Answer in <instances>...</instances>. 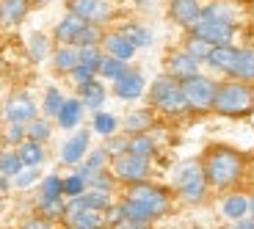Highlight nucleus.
<instances>
[{
    "label": "nucleus",
    "mask_w": 254,
    "mask_h": 229,
    "mask_svg": "<svg viewBox=\"0 0 254 229\" xmlns=\"http://www.w3.org/2000/svg\"><path fill=\"white\" fill-rule=\"evenodd\" d=\"M125 221H138V224H152L155 218L169 213V193L158 185L149 182H135L130 185L127 199L119 204Z\"/></svg>",
    "instance_id": "1"
},
{
    "label": "nucleus",
    "mask_w": 254,
    "mask_h": 229,
    "mask_svg": "<svg viewBox=\"0 0 254 229\" xmlns=\"http://www.w3.org/2000/svg\"><path fill=\"white\" fill-rule=\"evenodd\" d=\"M243 169H246V160L232 147H210L202 160L204 179H207V185H213L218 191L221 188H232L243 177Z\"/></svg>",
    "instance_id": "2"
},
{
    "label": "nucleus",
    "mask_w": 254,
    "mask_h": 229,
    "mask_svg": "<svg viewBox=\"0 0 254 229\" xmlns=\"http://www.w3.org/2000/svg\"><path fill=\"white\" fill-rule=\"evenodd\" d=\"M213 111L221 116H246L254 111L252 100V83H243L229 77L227 83H218L216 100H213Z\"/></svg>",
    "instance_id": "3"
},
{
    "label": "nucleus",
    "mask_w": 254,
    "mask_h": 229,
    "mask_svg": "<svg viewBox=\"0 0 254 229\" xmlns=\"http://www.w3.org/2000/svg\"><path fill=\"white\" fill-rule=\"evenodd\" d=\"M149 102H152L155 111H160L166 116H180L188 111V102H185V94H183V83L172 75H160L152 83Z\"/></svg>",
    "instance_id": "4"
},
{
    "label": "nucleus",
    "mask_w": 254,
    "mask_h": 229,
    "mask_svg": "<svg viewBox=\"0 0 254 229\" xmlns=\"http://www.w3.org/2000/svg\"><path fill=\"white\" fill-rule=\"evenodd\" d=\"M174 188L177 193L185 199L188 204H199L207 193V179H204V172H202V163L199 160H188L177 169L174 174Z\"/></svg>",
    "instance_id": "5"
},
{
    "label": "nucleus",
    "mask_w": 254,
    "mask_h": 229,
    "mask_svg": "<svg viewBox=\"0 0 254 229\" xmlns=\"http://www.w3.org/2000/svg\"><path fill=\"white\" fill-rule=\"evenodd\" d=\"M180 83H183V94H185V102H188V111H210L213 108L216 89H218V83L213 77L193 75Z\"/></svg>",
    "instance_id": "6"
},
{
    "label": "nucleus",
    "mask_w": 254,
    "mask_h": 229,
    "mask_svg": "<svg viewBox=\"0 0 254 229\" xmlns=\"http://www.w3.org/2000/svg\"><path fill=\"white\" fill-rule=\"evenodd\" d=\"M111 174H114V179H119V182H127V185L146 182V177H149V160L138 158V155H133V152L114 155Z\"/></svg>",
    "instance_id": "7"
},
{
    "label": "nucleus",
    "mask_w": 254,
    "mask_h": 229,
    "mask_svg": "<svg viewBox=\"0 0 254 229\" xmlns=\"http://www.w3.org/2000/svg\"><path fill=\"white\" fill-rule=\"evenodd\" d=\"M64 221H66V229H105L108 227L105 210H94L89 204H83L77 196L69 199L66 213H64Z\"/></svg>",
    "instance_id": "8"
},
{
    "label": "nucleus",
    "mask_w": 254,
    "mask_h": 229,
    "mask_svg": "<svg viewBox=\"0 0 254 229\" xmlns=\"http://www.w3.org/2000/svg\"><path fill=\"white\" fill-rule=\"evenodd\" d=\"M190 36L202 39L207 45L218 47V45H232V39H235V25H229V22H218V19H199L196 25L190 28Z\"/></svg>",
    "instance_id": "9"
},
{
    "label": "nucleus",
    "mask_w": 254,
    "mask_h": 229,
    "mask_svg": "<svg viewBox=\"0 0 254 229\" xmlns=\"http://www.w3.org/2000/svg\"><path fill=\"white\" fill-rule=\"evenodd\" d=\"M66 8H69V14L80 17L83 22H89V25H102V22L111 19V3L108 0H69Z\"/></svg>",
    "instance_id": "10"
},
{
    "label": "nucleus",
    "mask_w": 254,
    "mask_h": 229,
    "mask_svg": "<svg viewBox=\"0 0 254 229\" xmlns=\"http://www.w3.org/2000/svg\"><path fill=\"white\" fill-rule=\"evenodd\" d=\"M169 17L183 28H193L202 19V6H199V0H172Z\"/></svg>",
    "instance_id": "11"
},
{
    "label": "nucleus",
    "mask_w": 254,
    "mask_h": 229,
    "mask_svg": "<svg viewBox=\"0 0 254 229\" xmlns=\"http://www.w3.org/2000/svg\"><path fill=\"white\" fill-rule=\"evenodd\" d=\"M238 47H232V45H218V47H213L210 50V56H207V64H210V69H216V72H221V75H227V77H232V72H235V64H238Z\"/></svg>",
    "instance_id": "12"
},
{
    "label": "nucleus",
    "mask_w": 254,
    "mask_h": 229,
    "mask_svg": "<svg viewBox=\"0 0 254 229\" xmlns=\"http://www.w3.org/2000/svg\"><path fill=\"white\" fill-rule=\"evenodd\" d=\"M6 119L8 121H19V124H28V121L36 119V102L28 94H17L6 102Z\"/></svg>",
    "instance_id": "13"
},
{
    "label": "nucleus",
    "mask_w": 254,
    "mask_h": 229,
    "mask_svg": "<svg viewBox=\"0 0 254 229\" xmlns=\"http://www.w3.org/2000/svg\"><path fill=\"white\" fill-rule=\"evenodd\" d=\"M114 94L119 97V100H138V97L144 94V75L130 69L125 77H119V80L114 83Z\"/></svg>",
    "instance_id": "14"
},
{
    "label": "nucleus",
    "mask_w": 254,
    "mask_h": 229,
    "mask_svg": "<svg viewBox=\"0 0 254 229\" xmlns=\"http://www.w3.org/2000/svg\"><path fill=\"white\" fill-rule=\"evenodd\" d=\"M199 64L202 61H196V58L190 56V53H174L172 58H169V75L177 77V80H185V77H193L199 75Z\"/></svg>",
    "instance_id": "15"
},
{
    "label": "nucleus",
    "mask_w": 254,
    "mask_h": 229,
    "mask_svg": "<svg viewBox=\"0 0 254 229\" xmlns=\"http://www.w3.org/2000/svg\"><path fill=\"white\" fill-rule=\"evenodd\" d=\"M86 152H89V130H80V133H75L66 144H64L61 160L69 163V166H75V163H80V160L86 158Z\"/></svg>",
    "instance_id": "16"
},
{
    "label": "nucleus",
    "mask_w": 254,
    "mask_h": 229,
    "mask_svg": "<svg viewBox=\"0 0 254 229\" xmlns=\"http://www.w3.org/2000/svg\"><path fill=\"white\" fill-rule=\"evenodd\" d=\"M102 47H105V53L114 58H122V61H130L133 58V53L138 50V47L130 42V39L125 36V33H108V36H102Z\"/></svg>",
    "instance_id": "17"
},
{
    "label": "nucleus",
    "mask_w": 254,
    "mask_h": 229,
    "mask_svg": "<svg viewBox=\"0 0 254 229\" xmlns=\"http://www.w3.org/2000/svg\"><path fill=\"white\" fill-rule=\"evenodd\" d=\"M83 22L80 17H75V14H69V17H64L61 22L56 25V31H53V39H56L58 45H75L77 33L83 31Z\"/></svg>",
    "instance_id": "18"
},
{
    "label": "nucleus",
    "mask_w": 254,
    "mask_h": 229,
    "mask_svg": "<svg viewBox=\"0 0 254 229\" xmlns=\"http://www.w3.org/2000/svg\"><path fill=\"white\" fill-rule=\"evenodd\" d=\"M80 64V50H77L75 45H61L56 50V56H53V66H56V72H61V75H72V69Z\"/></svg>",
    "instance_id": "19"
},
{
    "label": "nucleus",
    "mask_w": 254,
    "mask_h": 229,
    "mask_svg": "<svg viewBox=\"0 0 254 229\" xmlns=\"http://www.w3.org/2000/svg\"><path fill=\"white\" fill-rule=\"evenodd\" d=\"M77 91H80V102L86 105V108L97 111L105 102V86H102L97 77H91L89 83H83V86H77Z\"/></svg>",
    "instance_id": "20"
},
{
    "label": "nucleus",
    "mask_w": 254,
    "mask_h": 229,
    "mask_svg": "<svg viewBox=\"0 0 254 229\" xmlns=\"http://www.w3.org/2000/svg\"><path fill=\"white\" fill-rule=\"evenodd\" d=\"M83 105L80 100H64V105H61V111H58V124H61L64 130H72V127H77L80 124V116H83Z\"/></svg>",
    "instance_id": "21"
},
{
    "label": "nucleus",
    "mask_w": 254,
    "mask_h": 229,
    "mask_svg": "<svg viewBox=\"0 0 254 229\" xmlns=\"http://www.w3.org/2000/svg\"><path fill=\"white\" fill-rule=\"evenodd\" d=\"M127 72H130V66H127V61H122V58H114V56H102V61H100V69H97V75H102L105 80L116 83L119 77H125Z\"/></svg>",
    "instance_id": "22"
},
{
    "label": "nucleus",
    "mask_w": 254,
    "mask_h": 229,
    "mask_svg": "<svg viewBox=\"0 0 254 229\" xmlns=\"http://www.w3.org/2000/svg\"><path fill=\"white\" fill-rule=\"evenodd\" d=\"M232 77L243 83H254V47H243L238 53V64H235Z\"/></svg>",
    "instance_id": "23"
},
{
    "label": "nucleus",
    "mask_w": 254,
    "mask_h": 229,
    "mask_svg": "<svg viewBox=\"0 0 254 229\" xmlns=\"http://www.w3.org/2000/svg\"><path fill=\"white\" fill-rule=\"evenodd\" d=\"M39 213L47 221H58L66 213V202H64V196H39Z\"/></svg>",
    "instance_id": "24"
},
{
    "label": "nucleus",
    "mask_w": 254,
    "mask_h": 229,
    "mask_svg": "<svg viewBox=\"0 0 254 229\" xmlns=\"http://www.w3.org/2000/svg\"><path fill=\"white\" fill-rule=\"evenodd\" d=\"M221 213L229 218V221H241V218L249 216V199H246V196H238V193H232V196L224 199Z\"/></svg>",
    "instance_id": "25"
},
{
    "label": "nucleus",
    "mask_w": 254,
    "mask_h": 229,
    "mask_svg": "<svg viewBox=\"0 0 254 229\" xmlns=\"http://www.w3.org/2000/svg\"><path fill=\"white\" fill-rule=\"evenodd\" d=\"M17 155H19V160H22V166H33V169L45 160V149H42V144H39V141H31V138L19 144Z\"/></svg>",
    "instance_id": "26"
},
{
    "label": "nucleus",
    "mask_w": 254,
    "mask_h": 229,
    "mask_svg": "<svg viewBox=\"0 0 254 229\" xmlns=\"http://www.w3.org/2000/svg\"><path fill=\"white\" fill-rule=\"evenodd\" d=\"M127 152H133V155H138V158L149 160L155 155V141L146 133H138V135H133V138H127Z\"/></svg>",
    "instance_id": "27"
},
{
    "label": "nucleus",
    "mask_w": 254,
    "mask_h": 229,
    "mask_svg": "<svg viewBox=\"0 0 254 229\" xmlns=\"http://www.w3.org/2000/svg\"><path fill=\"white\" fill-rule=\"evenodd\" d=\"M149 127H152V114H149V111H133V114L127 116V121H125V130L130 135L146 133Z\"/></svg>",
    "instance_id": "28"
},
{
    "label": "nucleus",
    "mask_w": 254,
    "mask_h": 229,
    "mask_svg": "<svg viewBox=\"0 0 254 229\" xmlns=\"http://www.w3.org/2000/svg\"><path fill=\"white\" fill-rule=\"evenodd\" d=\"M28 14V0H3V6H0V17L6 19V22H22V17Z\"/></svg>",
    "instance_id": "29"
},
{
    "label": "nucleus",
    "mask_w": 254,
    "mask_h": 229,
    "mask_svg": "<svg viewBox=\"0 0 254 229\" xmlns=\"http://www.w3.org/2000/svg\"><path fill=\"white\" fill-rule=\"evenodd\" d=\"M83 204H89V207H94V210H108L111 207V193L108 191H94V188H86V191L80 193Z\"/></svg>",
    "instance_id": "30"
},
{
    "label": "nucleus",
    "mask_w": 254,
    "mask_h": 229,
    "mask_svg": "<svg viewBox=\"0 0 254 229\" xmlns=\"http://www.w3.org/2000/svg\"><path fill=\"white\" fill-rule=\"evenodd\" d=\"M202 17H204V19H218V22H229V25H235V11H232L227 3H213V6L202 8Z\"/></svg>",
    "instance_id": "31"
},
{
    "label": "nucleus",
    "mask_w": 254,
    "mask_h": 229,
    "mask_svg": "<svg viewBox=\"0 0 254 229\" xmlns=\"http://www.w3.org/2000/svg\"><path fill=\"white\" fill-rule=\"evenodd\" d=\"M86 188H94V191H108L111 193V188H114V174L105 172V169L86 174Z\"/></svg>",
    "instance_id": "32"
},
{
    "label": "nucleus",
    "mask_w": 254,
    "mask_h": 229,
    "mask_svg": "<svg viewBox=\"0 0 254 229\" xmlns=\"http://www.w3.org/2000/svg\"><path fill=\"white\" fill-rule=\"evenodd\" d=\"M22 172V160L17 152H3L0 155V177H17Z\"/></svg>",
    "instance_id": "33"
},
{
    "label": "nucleus",
    "mask_w": 254,
    "mask_h": 229,
    "mask_svg": "<svg viewBox=\"0 0 254 229\" xmlns=\"http://www.w3.org/2000/svg\"><path fill=\"white\" fill-rule=\"evenodd\" d=\"M127 39H130V42H133L135 47H149L152 45V33H149V28H141V25H127L125 31Z\"/></svg>",
    "instance_id": "34"
},
{
    "label": "nucleus",
    "mask_w": 254,
    "mask_h": 229,
    "mask_svg": "<svg viewBox=\"0 0 254 229\" xmlns=\"http://www.w3.org/2000/svg\"><path fill=\"white\" fill-rule=\"evenodd\" d=\"M80 50V66H86V69H91L97 75V69H100V61H102V53L97 45L91 47H77Z\"/></svg>",
    "instance_id": "35"
},
{
    "label": "nucleus",
    "mask_w": 254,
    "mask_h": 229,
    "mask_svg": "<svg viewBox=\"0 0 254 229\" xmlns=\"http://www.w3.org/2000/svg\"><path fill=\"white\" fill-rule=\"evenodd\" d=\"M102 39V33H100V25H83V31L77 33V39H75V47H91V45H97Z\"/></svg>",
    "instance_id": "36"
},
{
    "label": "nucleus",
    "mask_w": 254,
    "mask_h": 229,
    "mask_svg": "<svg viewBox=\"0 0 254 229\" xmlns=\"http://www.w3.org/2000/svg\"><path fill=\"white\" fill-rule=\"evenodd\" d=\"M50 121L47 119H33L31 121V127H28V138L31 141H39V144H45L47 138H50Z\"/></svg>",
    "instance_id": "37"
},
{
    "label": "nucleus",
    "mask_w": 254,
    "mask_h": 229,
    "mask_svg": "<svg viewBox=\"0 0 254 229\" xmlns=\"http://www.w3.org/2000/svg\"><path fill=\"white\" fill-rule=\"evenodd\" d=\"M116 127H119V121H116V116H111V114H97L94 116V130L100 135H114L116 133Z\"/></svg>",
    "instance_id": "38"
},
{
    "label": "nucleus",
    "mask_w": 254,
    "mask_h": 229,
    "mask_svg": "<svg viewBox=\"0 0 254 229\" xmlns=\"http://www.w3.org/2000/svg\"><path fill=\"white\" fill-rule=\"evenodd\" d=\"M86 191V177L83 174H72V177H66L64 179V196H69V199H75V196H80V193Z\"/></svg>",
    "instance_id": "39"
},
{
    "label": "nucleus",
    "mask_w": 254,
    "mask_h": 229,
    "mask_svg": "<svg viewBox=\"0 0 254 229\" xmlns=\"http://www.w3.org/2000/svg\"><path fill=\"white\" fill-rule=\"evenodd\" d=\"M210 50H213V45H207V42H202V39H196V36H190L188 45H185V53H190L196 61H207Z\"/></svg>",
    "instance_id": "40"
},
{
    "label": "nucleus",
    "mask_w": 254,
    "mask_h": 229,
    "mask_svg": "<svg viewBox=\"0 0 254 229\" xmlns=\"http://www.w3.org/2000/svg\"><path fill=\"white\" fill-rule=\"evenodd\" d=\"M105 160H108V152H105V149H94V152L89 155V163L83 166L77 174L86 177V174H91V172H100V169H105Z\"/></svg>",
    "instance_id": "41"
},
{
    "label": "nucleus",
    "mask_w": 254,
    "mask_h": 229,
    "mask_svg": "<svg viewBox=\"0 0 254 229\" xmlns=\"http://www.w3.org/2000/svg\"><path fill=\"white\" fill-rule=\"evenodd\" d=\"M61 105H64L61 91H58V89H47V94H45V114L47 116H58Z\"/></svg>",
    "instance_id": "42"
},
{
    "label": "nucleus",
    "mask_w": 254,
    "mask_h": 229,
    "mask_svg": "<svg viewBox=\"0 0 254 229\" xmlns=\"http://www.w3.org/2000/svg\"><path fill=\"white\" fill-rule=\"evenodd\" d=\"M42 196H64V179L56 177V174L45 177V182H42Z\"/></svg>",
    "instance_id": "43"
},
{
    "label": "nucleus",
    "mask_w": 254,
    "mask_h": 229,
    "mask_svg": "<svg viewBox=\"0 0 254 229\" xmlns=\"http://www.w3.org/2000/svg\"><path fill=\"white\" fill-rule=\"evenodd\" d=\"M31 53H33L36 61H42V58L47 56V39L42 36V33H33L31 36Z\"/></svg>",
    "instance_id": "44"
},
{
    "label": "nucleus",
    "mask_w": 254,
    "mask_h": 229,
    "mask_svg": "<svg viewBox=\"0 0 254 229\" xmlns=\"http://www.w3.org/2000/svg\"><path fill=\"white\" fill-rule=\"evenodd\" d=\"M28 135V127L19 124V121H11V130H8V141L11 144H22V138Z\"/></svg>",
    "instance_id": "45"
},
{
    "label": "nucleus",
    "mask_w": 254,
    "mask_h": 229,
    "mask_svg": "<svg viewBox=\"0 0 254 229\" xmlns=\"http://www.w3.org/2000/svg\"><path fill=\"white\" fill-rule=\"evenodd\" d=\"M36 179H39V172H33V166L28 169V172H19L17 174V185H19V188H31Z\"/></svg>",
    "instance_id": "46"
},
{
    "label": "nucleus",
    "mask_w": 254,
    "mask_h": 229,
    "mask_svg": "<svg viewBox=\"0 0 254 229\" xmlns=\"http://www.w3.org/2000/svg\"><path fill=\"white\" fill-rule=\"evenodd\" d=\"M22 229H53V224L47 221V218H33V221H28Z\"/></svg>",
    "instance_id": "47"
},
{
    "label": "nucleus",
    "mask_w": 254,
    "mask_h": 229,
    "mask_svg": "<svg viewBox=\"0 0 254 229\" xmlns=\"http://www.w3.org/2000/svg\"><path fill=\"white\" fill-rule=\"evenodd\" d=\"M116 229H149V224H138V221H122V224H116Z\"/></svg>",
    "instance_id": "48"
},
{
    "label": "nucleus",
    "mask_w": 254,
    "mask_h": 229,
    "mask_svg": "<svg viewBox=\"0 0 254 229\" xmlns=\"http://www.w3.org/2000/svg\"><path fill=\"white\" fill-rule=\"evenodd\" d=\"M232 229H254V218H241V221H235V227Z\"/></svg>",
    "instance_id": "49"
},
{
    "label": "nucleus",
    "mask_w": 254,
    "mask_h": 229,
    "mask_svg": "<svg viewBox=\"0 0 254 229\" xmlns=\"http://www.w3.org/2000/svg\"><path fill=\"white\" fill-rule=\"evenodd\" d=\"M249 213H252V218H254V196L249 199Z\"/></svg>",
    "instance_id": "50"
},
{
    "label": "nucleus",
    "mask_w": 254,
    "mask_h": 229,
    "mask_svg": "<svg viewBox=\"0 0 254 229\" xmlns=\"http://www.w3.org/2000/svg\"><path fill=\"white\" fill-rule=\"evenodd\" d=\"M33 3H50V0H33Z\"/></svg>",
    "instance_id": "51"
},
{
    "label": "nucleus",
    "mask_w": 254,
    "mask_h": 229,
    "mask_svg": "<svg viewBox=\"0 0 254 229\" xmlns=\"http://www.w3.org/2000/svg\"><path fill=\"white\" fill-rule=\"evenodd\" d=\"M252 100H254V83H252Z\"/></svg>",
    "instance_id": "52"
}]
</instances>
